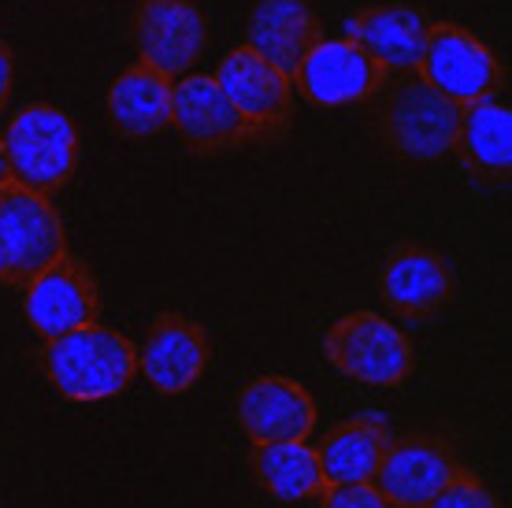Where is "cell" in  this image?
Instances as JSON below:
<instances>
[{
  "instance_id": "6da1fadb",
  "label": "cell",
  "mask_w": 512,
  "mask_h": 508,
  "mask_svg": "<svg viewBox=\"0 0 512 508\" xmlns=\"http://www.w3.org/2000/svg\"><path fill=\"white\" fill-rule=\"evenodd\" d=\"M41 368L56 394L67 401L90 405L123 394L138 375V349L119 331L101 323H86L60 338H45L41 345Z\"/></svg>"
},
{
  "instance_id": "7a4b0ae2",
  "label": "cell",
  "mask_w": 512,
  "mask_h": 508,
  "mask_svg": "<svg viewBox=\"0 0 512 508\" xmlns=\"http://www.w3.org/2000/svg\"><path fill=\"white\" fill-rule=\"evenodd\" d=\"M4 138V156L12 182L38 193L64 190L78 167V127L56 104H26L12 115Z\"/></svg>"
},
{
  "instance_id": "3957f363",
  "label": "cell",
  "mask_w": 512,
  "mask_h": 508,
  "mask_svg": "<svg viewBox=\"0 0 512 508\" xmlns=\"http://www.w3.org/2000/svg\"><path fill=\"white\" fill-rule=\"evenodd\" d=\"M379 101V130L383 141L405 160H442L453 153L461 104L442 97L420 75L386 78Z\"/></svg>"
},
{
  "instance_id": "277c9868",
  "label": "cell",
  "mask_w": 512,
  "mask_h": 508,
  "mask_svg": "<svg viewBox=\"0 0 512 508\" xmlns=\"http://www.w3.org/2000/svg\"><path fill=\"white\" fill-rule=\"evenodd\" d=\"M64 253L67 234L49 193L26 190L8 178L0 186V282L26 286Z\"/></svg>"
},
{
  "instance_id": "5b68a950",
  "label": "cell",
  "mask_w": 512,
  "mask_h": 508,
  "mask_svg": "<svg viewBox=\"0 0 512 508\" xmlns=\"http://www.w3.org/2000/svg\"><path fill=\"white\" fill-rule=\"evenodd\" d=\"M323 356L364 386H401L412 375V342L379 312H353L323 338Z\"/></svg>"
},
{
  "instance_id": "8992f818",
  "label": "cell",
  "mask_w": 512,
  "mask_h": 508,
  "mask_svg": "<svg viewBox=\"0 0 512 508\" xmlns=\"http://www.w3.org/2000/svg\"><path fill=\"white\" fill-rule=\"evenodd\" d=\"M219 89L227 93V101L238 108L253 141H279L290 130V115H294V78L279 71V67L264 60L253 45L231 49L219 60L216 75Z\"/></svg>"
},
{
  "instance_id": "52a82bcc",
  "label": "cell",
  "mask_w": 512,
  "mask_h": 508,
  "mask_svg": "<svg viewBox=\"0 0 512 508\" xmlns=\"http://www.w3.org/2000/svg\"><path fill=\"white\" fill-rule=\"evenodd\" d=\"M416 75L453 104H472L501 89L498 56L457 23H427Z\"/></svg>"
},
{
  "instance_id": "ba28073f",
  "label": "cell",
  "mask_w": 512,
  "mask_h": 508,
  "mask_svg": "<svg viewBox=\"0 0 512 508\" xmlns=\"http://www.w3.org/2000/svg\"><path fill=\"white\" fill-rule=\"evenodd\" d=\"M294 86L301 97L316 108H349L375 97L390 78L383 64H375L368 52L353 45L349 38H320L297 64Z\"/></svg>"
},
{
  "instance_id": "9c48e42d",
  "label": "cell",
  "mask_w": 512,
  "mask_h": 508,
  "mask_svg": "<svg viewBox=\"0 0 512 508\" xmlns=\"http://www.w3.org/2000/svg\"><path fill=\"white\" fill-rule=\"evenodd\" d=\"M457 471L461 460L449 442L435 434H405L386 442L372 486L390 501V508H423Z\"/></svg>"
},
{
  "instance_id": "30bf717a",
  "label": "cell",
  "mask_w": 512,
  "mask_h": 508,
  "mask_svg": "<svg viewBox=\"0 0 512 508\" xmlns=\"http://www.w3.org/2000/svg\"><path fill=\"white\" fill-rule=\"evenodd\" d=\"M26 323L41 334V338H60V334L97 323L101 316V290L93 271L75 256H60L52 260L45 271H38L26 282L23 297Z\"/></svg>"
},
{
  "instance_id": "8fae6325",
  "label": "cell",
  "mask_w": 512,
  "mask_h": 508,
  "mask_svg": "<svg viewBox=\"0 0 512 508\" xmlns=\"http://www.w3.org/2000/svg\"><path fill=\"white\" fill-rule=\"evenodd\" d=\"M171 127L193 153H227L253 141V130L212 75H186L171 86Z\"/></svg>"
},
{
  "instance_id": "7c38bea8",
  "label": "cell",
  "mask_w": 512,
  "mask_h": 508,
  "mask_svg": "<svg viewBox=\"0 0 512 508\" xmlns=\"http://www.w3.org/2000/svg\"><path fill=\"white\" fill-rule=\"evenodd\" d=\"M134 41L141 64L179 78L201 60L208 45L205 15L193 0H145L134 15Z\"/></svg>"
},
{
  "instance_id": "4fadbf2b",
  "label": "cell",
  "mask_w": 512,
  "mask_h": 508,
  "mask_svg": "<svg viewBox=\"0 0 512 508\" xmlns=\"http://www.w3.org/2000/svg\"><path fill=\"white\" fill-rule=\"evenodd\" d=\"M208 353L212 345L201 323L179 312H164L145 331V342L138 349V371L149 379L153 390L175 397L197 386V379L208 368Z\"/></svg>"
},
{
  "instance_id": "5bb4252c",
  "label": "cell",
  "mask_w": 512,
  "mask_h": 508,
  "mask_svg": "<svg viewBox=\"0 0 512 508\" xmlns=\"http://www.w3.org/2000/svg\"><path fill=\"white\" fill-rule=\"evenodd\" d=\"M238 423L253 445L308 442L316 431V401L286 375H260L238 394Z\"/></svg>"
},
{
  "instance_id": "9a60e30c",
  "label": "cell",
  "mask_w": 512,
  "mask_h": 508,
  "mask_svg": "<svg viewBox=\"0 0 512 508\" xmlns=\"http://www.w3.org/2000/svg\"><path fill=\"white\" fill-rule=\"evenodd\" d=\"M383 301L405 319H427L442 312L453 297V271L435 249L427 245H397L386 256L383 279H379Z\"/></svg>"
},
{
  "instance_id": "2e32d148",
  "label": "cell",
  "mask_w": 512,
  "mask_h": 508,
  "mask_svg": "<svg viewBox=\"0 0 512 508\" xmlns=\"http://www.w3.org/2000/svg\"><path fill=\"white\" fill-rule=\"evenodd\" d=\"M346 38L386 71H416L427 41V19L405 4H375L349 15Z\"/></svg>"
},
{
  "instance_id": "e0dca14e",
  "label": "cell",
  "mask_w": 512,
  "mask_h": 508,
  "mask_svg": "<svg viewBox=\"0 0 512 508\" xmlns=\"http://www.w3.org/2000/svg\"><path fill=\"white\" fill-rule=\"evenodd\" d=\"M320 38V19L308 8V0H256L249 15V45L286 75H294Z\"/></svg>"
},
{
  "instance_id": "ac0fdd59",
  "label": "cell",
  "mask_w": 512,
  "mask_h": 508,
  "mask_svg": "<svg viewBox=\"0 0 512 508\" xmlns=\"http://www.w3.org/2000/svg\"><path fill=\"white\" fill-rule=\"evenodd\" d=\"M171 78L149 64H130L108 89V119L123 138L145 141L171 127Z\"/></svg>"
},
{
  "instance_id": "d6986e66",
  "label": "cell",
  "mask_w": 512,
  "mask_h": 508,
  "mask_svg": "<svg viewBox=\"0 0 512 508\" xmlns=\"http://www.w3.org/2000/svg\"><path fill=\"white\" fill-rule=\"evenodd\" d=\"M453 153L475 175L505 182L512 175V112L494 93L472 104H461V123L453 138Z\"/></svg>"
},
{
  "instance_id": "ffe728a7",
  "label": "cell",
  "mask_w": 512,
  "mask_h": 508,
  "mask_svg": "<svg viewBox=\"0 0 512 508\" xmlns=\"http://www.w3.org/2000/svg\"><path fill=\"white\" fill-rule=\"evenodd\" d=\"M386 442H390V431L383 416H357V420L338 423L316 449L323 479L327 483H372Z\"/></svg>"
},
{
  "instance_id": "44dd1931",
  "label": "cell",
  "mask_w": 512,
  "mask_h": 508,
  "mask_svg": "<svg viewBox=\"0 0 512 508\" xmlns=\"http://www.w3.org/2000/svg\"><path fill=\"white\" fill-rule=\"evenodd\" d=\"M253 475L260 490L275 501H308V497H320L327 486L320 453L308 442L253 445Z\"/></svg>"
},
{
  "instance_id": "7402d4cb",
  "label": "cell",
  "mask_w": 512,
  "mask_h": 508,
  "mask_svg": "<svg viewBox=\"0 0 512 508\" xmlns=\"http://www.w3.org/2000/svg\"><path fill=\"white\" fill-rule=\"evenodd\" d=\"M423 508H501V505L498 497L483 486V479H475L472 471L461 468Z\"/></svg>"
},
{
  "instance_id": "603a6c76",
  "label": "cell",
  "mask_w": 512,
  "mask_h": 508,
  "mask_svg": "<svg viewBox=\"0 0 512 508\" xmlns=\"http://www.w3.org/2000/svg\"><path fill=\"white\" fill-rule=\"evenodd\" d=\"M323 508H390L372 483H327L320 494Z\"/></svg>"
},
{
  "instance_id": "cb8c5ba5",
  "label": "cell",
  "mask_w": 512,
  "mask_h": 508,
  "mask_svg": "<svg viewBox=\"0 0 512 508\" xmlns=\"http://www.w3.org/2000/svg\"><path fill=\"white\" fill-rule=\"evenodd\" d=\"M12 78H15L12 49L0 41V108H4V104H8V97H12Z\"/></svg>"
},
{
  "instance_id": "d4e9b609",
  "label": "cell",
  "mask_w": 512,
  "mask_h": 508,
  "mask_svg": "<svg viewBox=\"0 0 512 508\" xmlns=\"http://www.w3.org/2000/svg\"><path fill=\"white\" fill-rule=\"evenodd\" d=\"M12 178V171H8V156H4V138H0V186Z\"/></svg>"
}]
</instances>
